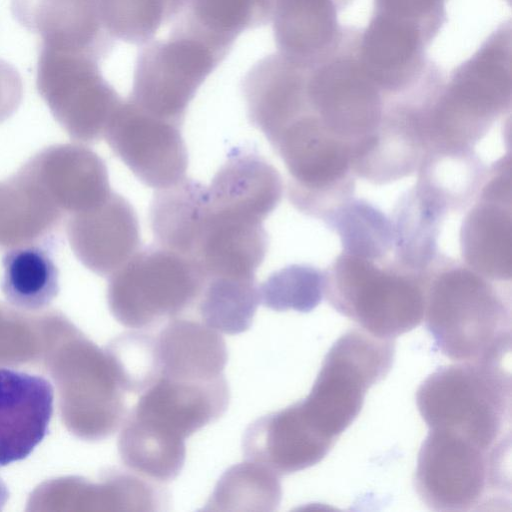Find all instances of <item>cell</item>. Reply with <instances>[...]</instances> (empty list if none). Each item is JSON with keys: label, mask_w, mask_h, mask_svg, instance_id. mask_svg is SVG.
Wrapping results in <instances>:
<instances>
[{"label": "cell", "mask_w": 512, "mask_h": 512, "mask_svg": "<svg viewBox=\"0 0 512 512\" xmlns=\"http://www.w3.org/2000/svg\"><path fill=\"white\" fill-rule=\"evenodd\" d=\"M424 317L451 359L497 364L510 350L509 302L486 277L446 257L432 272Z\"/></svg>", "instance_id": "1"}, {"label": "cell", "mask_w": 512, "mask_h": 512, "mask_svg": "<svg viewBox=\"0 0 512 512\" xmlns=\"http://www.w3.org/2000/svg\"><path fill=\"white\" fill-rule=\"evenodd\" d=\"M511 376L494 363L461 362L438 369L417 391L430 429L496 450L511 443Z\"/></svg>", "instance_id": "2"}, {"label": "cell", "mask_w": 512, "mask_h": 512, "mask_svg": "<svg viewBox=\"0 0 512 512\" xmlns=\"http://www.w3.org/2000/svg\"><path fill=\"white\" fill-rule=\"evenodd\" d=\"M324 274L329 303L376 337L392 339L424 318L432 273L342 252Z\"/></svg>", "instance_id": "3"}, {"label": "cell", "mask_w": 512, "mask_h": 512, "mask_svg": "<svg viewBox=\"0 0 512 512\" xmlns=\"http://www.w3.org/2000/svg\"><path fill=\"white\" fill-rule=\"evenodd\" d=\"M510 448L490 451L449 431L430 429L417 462L420 497L437 511L510 507Z\"/></svg>", "instance_id": "4"}, {"label": "cell", "mask_w": 512, "mask_h": 512, "mask_svg": "<svg viewBox=\"0 0 512 512\" xmlns=\"http://www.w3.org/2000/svg\"><path fill=\"white\" fill-rule=\"evenodd\" d=\"M392 339L363 329L342 335L328 352L310 394L296 408L305 423L328 446L353 422L367 390L390 370Z\"/></svg>", "instance_id": "5"}, {"label": "cell", "mask_w": 512, "mask_h": 512, "mask_svg": "<svg viewBox=\"0 0 512 512\" xmlns=\"http://www.w3.org/2000/svg\"><path fill=\"white\" fill-rule=\"evenodd\" d=\"M229 51L174 23L167 39L142 45L127 98L143 111L182 126L199 87Z\"/></svg>", "instance_id": "6"}, {"label": "cell", "mask_w": 512, "mask_h": 512, "mask_svg": "<svg viewBox=\"0 0 512 512\" xmlns=\"http://www.w3.org/2000/svg\"><path fill=\"white\" fill-rule=\"evenodd\" d=\"M205 275L191 259L158 244L139 249L113 277L110 303L130 328L171 319L199 299Z\"/></svg>", "instance_id": "7"}, {"label": "cell", "mask_w": 512, "mask_h": 512, "mask_svg": "<svg viewBox=\"0 0 512 512\" xmlns=\"http://www.w3.org/2000/svg\"><path fill=\"white\" fill-rule=\"evenodd\" d=\"M108 125L112 149L144 185L157 190L186 177L188 152L180 125L153 116L128 99Z\"/></svg>", "instance_id": "8"}, {"label": "cell", "mask_w": 512, "mask_h": 512, "mask_svg": "<svg viewBox=\"0 0 512 512\" xmlns=\"http://www.w3.org/2000/svg\"><path fill=\"white\" fill-rule=\"evenodd\" d=\"M230 399L224 376L188 381L160 376L142 392L130 417L175 441L217 420Z\"/></svg>", "instance_id": "9"}, {"label": "cell", "mask_w": 512, "mask_h": 512, "mask_svg": "<svg viewBox=\"0 0 512 512\" xmlns=\"http://www.w3.org/2000/svg\"><path fill=\"white\" fill-rule=\"evenodd\" d=\"M99 62L85 53L44 44L37 61L40 90L49 100L75 108L94 133L109 124L123 101L103 78Z\"/></svg>", "instance_id": "10"}, {"label": "cell", "mask_w": 512, "mask_h": 512, "mask_svg": "<svg viewBox=\"0 0 512 512\" xmlns=\"http://www.w3.org/2000/svg\"><path fill=\"white\" fill-rule=\"evenodd\" d=\"M16 21L41 44L85 53L101 61L115 39L105 29L98 0H11Z\"/></svg>", "instance_id": "11"}, {"label": "cell", "mask_w": 512, "mask_h": 512, "mask_svg": "<svg viewBox=\"0 0 512 512\" xmlns=\"http://www.w3.org/2000/svg\"><path fill=\"white\" fill-rule=\"evenodd\" d=\"M248 118L271 144L294 120L311 112L296 62L283 54L259 59L242 81Z\"/></svg>", "instance_id": "12"}, {"label": "cell", "mask_w": 512, "mask_h": 512, "mask_svg": "<svg viewBox=\"0 0 512 512\" xmlns=\"http://www.w3.org/2000/svg\"><path fill=\"white\" fill-rule=\"evenodd\" d=\"M53 398L45 378L0 369V466L26 458L43 440Z\"/></svg>", "instance_id": "13"}, {"label": "cell", "mask_w": 512, "mask_h": 512, "mask_svg": "<svg viewBox=\"0 0 512 512\" xmlns=\"http://www.w3.org/2000/svg\"><path fill=\"white\" fill-rule=\"evenodd\" d=\"M423 113L394 111L351 148L353 174L383 184L410 175L426 151Z\"/></svg>", "instance_id": "14"}, {"label": "cell", "mask_w": 512, "mask_h": 512, "mask_svg": "<svg viewBox=\"0 0 512 512\" xmlns=\"http://www.w3.org/2000/svg\"><path fill=\"white\" fill-rule=\"evenodd\" d=\"M268 235L263 223L210 208L192 260L205 278H255L265 259Z\"/></svg>", "instance_id": "15"}, {"label": "cell", "mask_w": 512, "mask_h": 512, "mask_svg": "<svg viewBox=\"0 0 512 512\" xmlns=\"http://www.w3.org/2000/svg\"><path fill=\"white\" fill-rule=\"evenodd\" d=\"M207 193L212 209L263 223L281 201L283 182L263 157L235 148L207 186Z\"/></svg>", "instance_id": "16"}, {"label": "cell", "mask_w": 512, "mask_h": 512, "mask_svg": "<svg viewBox=\"0 0 512 512\" xmlns=\"http://www.w3.org/2000/svg\"><path fill=\"white\" fill-rule=\"evenodd\" d=\"M295 405L253 422L243 437L247 460L276 474L296 472L321 461L331 449L302 420Z\"/></svg>", "instance_id": "17"}, {"label": "cell", "mask_w": 512, "mask_h": 512, "mask_svg": "<svg viewBox=\"0 0 512 512\" xmlns=\"http://www.w3.org/2000/svg\"><path fill=\"white\" fill-rule=\"evenodd\" d=\"M505 188L489 184L483 187L480 201L461 227L463 258L471 269L491 279H510V209L504 208Z\"/></svg>", "instance_id": "18"}, {"label": "cell", "mask_w": 512, "mask_h": 512, "mask_svg": "<svg viewBox=\"0 0 512 512\" xmlns=\"http://www.w3.org/2000/svg\"><path fill=\"white\" fill-rule=\"evenodd\" d=\"M161 375L207 381L223 375L228 353L218 331L193 320L172 319L156 336Z\"/></svg>", "instance_id": "19"}, {"label": "cell", "mask_w": 512, "mask_h": 512, "mask_svg": "<svg viewBox=\"0 0 512 512\" xmlns=\"http://www.w3.org/2000/svg\"><path fill=\"white\" fill-rule=\"evenodd\" d=\"M415 186L445 213L461 212L478 195L488 171L471 146H433L418 166Z\"/></svg>", "instance_id": "20"}, {"label": "cell", "mask_w": 512, "mask_h": 512, "mask_svg": "<svg viewBox=\"0 0 512 512\" xmlns=\"http://www.w3.org/2000/svg\"><path fill=\"white\" fill-rule=\"evenodd\" d=\"M445 216V211L416 186L402 194L389 219L393 260L404 268L432 273L441 257L438 239Z\"/></svg>", "instance_id": "21"}, {"label": "cell", "mask_w": 512, "mask_h": 512, "mask_svg": "<svg viewBox=\"0 0 512 512\" xmlns=\"http://www.w3.org/2000/svg\"><path fill=\"white\" fill-rule=\"evenodd\" d=\"M207 210V186L194 179L157 189L149 207L156 244L192 260Z\"/></svg>", "instance_id": "22"}, {"label": "cell", "mask_w": 512, "mask_h": 512, "mask_svg": "<svg viewBox=\"0 0 512 512\" xmlns=\"http://www.w3.org/2000/svg\"><path fill=\"white\" fill-rule=\"evenodd\" d=\"M2 291L12 305L37 310L52 302L59 292L58 269L49 253L29 246L10 250L3 257Z\"/></svg>", "instance_id": "23"}, {"label": "cell", "mask_w": 512, "mask_h": 512, "mask_svg": "<svg viewBox=\"0 0 512 512\" xmlns=\"http://www.w3.org/2000/svg\"><path fill=\"white\" fill-rule=\"evenodd\" d=\"M323 221L339 236L344 253L383 261L392 251L389 218L366 200L350 198Z\"/></svg>", "instance_id": "24"}, {"label": "cell", "mask_w": 512, "mask_h": 512, "mask_svg": "<svg viewBox=\"0 0 512 512\" xmlns=\"http://www.w3.org/2000/svg\"><path fill=\"white\" fill-rule=\"evenodd\" d=\"M271 12V0H187L177 18L232 49L240 34L270 21Z\"/></svg>", "instance_id": "25"}, {"label": "cell", "mask_w": 512, "mask_h": 512, "mask_svg": "<svg viewBox=\"0 0 512 512\" xmlns=\"http://www.w3.org/2000/svg\"><path fill=\"white\" fill-rule=\"evenodd\" d=\"M198 300L204 324L218 332L238 334L253 322L260 304L259 287L255 278L209 277Z\"/></svg>", "instance_id": "26"}, {"label": "cell", "mask_w": 512, "mask_h": 512, "mask_svg": "<svg viewBox=\"0 0 512 512\" xmlns=\"http://www.w3.org/2000/svg\"><path fill=\"white\" fill-rule=\"evenodd\" d=\"M278 476L251 460L234 465L221 476L204 509L273 511L282 495Z\"/></svg>", "instance_id": "27"}, {"label": "cell", "mask_w": 512, "mask_h": 512, "mask_svg": "<svg viewBox=\"0 0 512 512\" xmlns=\"http://www.w3.org/2000/svg\"><path fill=\"white\" fill-rule=\"evenodd\" d=\"M119 451L131 472L157 482L176 478L186 455L184 442L169 439L130 416L120 436Z\"/></svg>", "instance_id": "28"}, {"label": "cell", "mask_w": 512, "mask_h": 512, "mask_svg": "<svg viewBox=\"0 0 512 512\" xmlns=\"http://www.w3.org/2000/svg\"><path fill=\"white\" fill-rule=\"evenodd\" d=\"M92 227L91 259L103 272L119 269L140 249L137 213L121 195H111Z\"/></svg>", "instance_id": "29"}, {"label": "cell", "mask_w": 512, "mask_h": 512, "mask_svg": "<svg viewBox=\"0 0 512 512\" xmlns=\"http://www.w3.org/2000/svg\"><path fill=\"white\" fill-rule=\"evenodd\" d=\"M187 0H98L103 25L116 40L142 46L175 20Z\"/></svg>", "instance_id": "30"}, {"label": "cell", "mask_w": 512, "mask_h": 512, "mask_svg": "<svg viewBox=\"0 0 512 512\" xmlns=\"http://www.w3.org/2000/svg\"><path fill=\"white\" fill-rule=\"evenodd\" d=\"M324 271L308 264H291L273 272L260 286V302L275 311L308 312L324 296Z\"/></svg>", "instance_id": "31"}, {"label": "cell", "mask_w": 512, "mask_h": 512, "mask_svg": "<svg viewBox=\"0 0 512 512\" xmlns=\"http://www.w3.org/2000/svg\"><path fill=\"white\" fill-rule=\"evenodd\" d=\"M114 364L119 385L142 393L161 375L157 338L148 333L128 332L117 339Z\"/></svg>", "instance_id": "32"}]
</instances>
